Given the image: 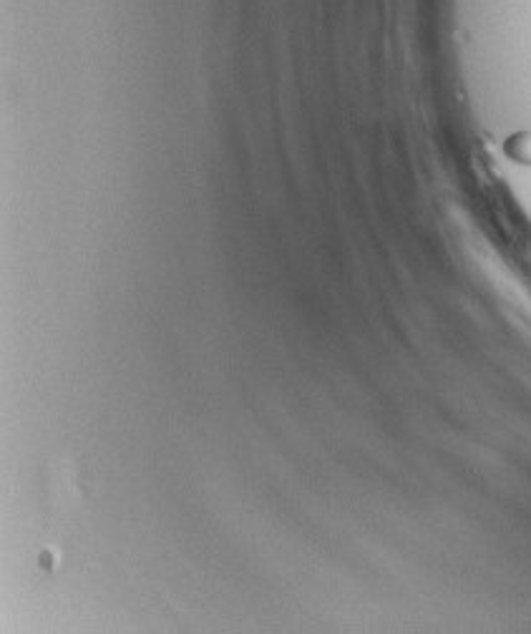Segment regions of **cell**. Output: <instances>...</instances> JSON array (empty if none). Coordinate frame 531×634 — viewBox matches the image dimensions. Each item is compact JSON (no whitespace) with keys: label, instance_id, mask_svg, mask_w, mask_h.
I'll return each instance as SVG.
<instances>
[{"label":"cell","instance_id":"6da1fadb","mask_svg":"<svg viewBox=\"0 0 531 634\" xmlns=\"http://www.w3.org/2000/svg\"><path fill=\"white\" fill-rule=\"evenodd\" d=\"M506 154L519 164H531V133H516L508 138Z\"/></svg>","mask_w":531,"mask_h":634}]
</instances>
